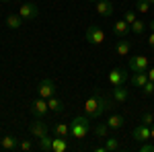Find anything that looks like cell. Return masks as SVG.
I'll use <instances>...</instances> for the list:
<instances>
[{"instance_id": "39", "label": "cell", "mask_w": 154, "mask_h": 152, "mask_svg": "<svg viewBox=\"0 0 154 152\" xmlns=\"http://www.w3.org/2000/svg\"><path fill=\"white\" fill-rule=\"evenodd\" d=\"M148 2H150V4H154V0H148Z\"/></svg>"}, {"instance_id": "37", "label": "cell", "mask_w": 154, "mask_h": 152, "mask_svg": "<svg viewBox=\"0 0 154 152\" xmlns=\"http://www.w3.org/2000/svg\"><path fill=\"white\" fill-rule=\"evenodd\" d=\"M0 2H11V0H0Z\"/></svg>"}, {"instance_id": "11", "label": "cell", "mask_w": 154, "mask_h": 152, "mask_svg": "<svg viewBox=\"0 0 154 152\" xmlns=\"http://www.w3.org/2000/svg\"><path fill=\"white\" fill-rule=\"evenodd\" d=\"M130 23H128V21H123V19H119L117 23L113 25V33H115V37H117V39H123V37H128L130 35Z\"/></svg>"}, {"instance_id": "22", "label": "cell", "mask_w": 154, "mask_h": 152, "mask_svg": "<svg viewBox=\"0 0 154 152\" xmlns=\"http://www.w3.org/2000/svg\"><path fill=\"white\" fill-rule=\"evenodd\" d=\"M54 136L68 138V136H70V126H66V123H56V126H54Z\"/></svg>"}, {"instance_id": "1", "label": "cell", "mask_w": 154, "mask_h": 152, "mask_svg": "<svg viewBox=\"0 0 154 152\" xmlns=\"http://www.w3.org/2000/svg\"><path fill=\"white\" fill-rule=\"evenodd\" d=\"M111 109V101L101 97V95H95V97H88L86 103H84V115H88L91 119H99L105 111Z\"/></svg>"}, {"instance_id": "28", "label": "cell", "mask_w": 154, "mask_h": 152, "mask_svg": "<svg viewBox=\"0 0 154 152\" xmlns=\"http://www.w3.org/2000/svg\"><path fill=\"white\" fill-rule=\"evenodd\" d=\"M140 121H142L144 126H152V123H154V115H152V113H148V111H146V113L142 115V119H140Z\"/></svg>"}, {"instance_id": "29", "label": "cell", "mask_w": 154, "mask_h": 152, "mask_svg": "<svg viewBox=\"0 0 154 152\" xmlns=\"http://www.w3.org/2000/svg\"><path fill=\"white\" fill-rule=\"evenodd\" d=\"M142 93H144V95H154V82H152V80H148V82L142 86Z\"/></svg>"}, {"instance_id": "18", "label": "cell", "mask_w": 154, "mask_h": 152, "mask_svg": "<svg viewBox=\"0 0 154 152\" xmlns=\"http://www.w3.org/2000/svg\"><path fill=\"white\" fill-rule=\"evenodd\" d=\"M125 99H128V88H123V84L113 86V101L115 103H123Z\"/></svg>"}, {"instance_id": "17", "label": "cell", "mask_w": 154, "mask_h": 152, "mask_svg": "<svg viewBox=\"0 0 154 152\" xmlns=\"http://www.w3.org/2000/svg\"><path fill=\"white\" fill-rule=\"evenodd\" d=\"M146 82H148V72H134V76H131V84L134 86L142 88Z\"/></svg>"}, {"instance_id": "27", "label": "cell", "mask_w": 154, "mask_h": 152, "mask_svg": "<svg viewBox=\"0 0 154 152\" xmlns=\"http://www.w3.org/2000/svg\"><path fill=\"white\" fill-rule=\"evenodd\" d=\"M150 11V2L148 0H138V12H148Z\"/></svg>"}, {"instance_id": "12", "label": "cell", "mask_w": 154, "mask_h": 152, "mask_svg": "<svg viewBox=\"0 0 154 152\" xmlns=\"http://www.w3.org/2000/svg\"><path fill=\"white\" fill-rule=\"evenodd\" d=\"M95 8L101 17H111L113 14V2L111 0H99V2H95Z\"/></svg>"}, {"instance_id": "8", "label": "cell", "mask_w": 154, "mask_h": 152, "mask_svg": "<svg viewBox=\"0 0 154 152\" xmlns=\"http://www.w3.org/2000/svg\"><path fill=\"white\" fill-rule=\"evenodd\" d=\"M130 68L131 72H148V58L146 56H131Z\"/></svg>"}, {"instance_id": "16", "label": "cell", "mask_w": 154, "mask_h": 152, "mask_svg": "<svg viewBox=\"0 0 154 152\" xmlns=\"http://www.w3.org/2000/svg\"><path fill=\"white\" fill-rule=\"evenodd\" d=\"M123 123H125V119H123V115H119V113H113V115L107 119V126L111 129H121Z\"/></svg>"}, {"instance_id": "4", "label": "cell", "mask_w": 154, "mask_h": 152, "mask_svg": "<svg viewBox=\"0 0 154 152\" xmlns=\"http://www.w3.org/2000/svg\"><path fill=\"white\" fill-rule=\"evenodd\" d=\"M48 111H49L48 99H41V97H37L35 101L31 103V113H33V117H35V119H45Z\"/></svg>"}, {"instance_id": "10", "label": "cell", "mask_w": 154, "mask_h": 152, "mask_svg": "<svg viewBox=\"0 0 154 152\" xmlns=\"http://www.w3.org/2000/svg\"><path fill=\"white\" fill-rule=\"evenodd\" d=\"M131 136H134V140H138V142H148L150 140V126H144V123L136 126L134 132H131Z\"/></svg>"}, {"instance_id": "7", "label": "cell", "mask_w": 154, "mask_h": 152, "mask_svg": "<svg viewBox=\"0 0 154 152\" xmlns=\"http://www.w3.org/2000/svg\"><path fill=\"white\" fill-rule=\"evenodd\" d=\"M19 14L23 17L25 21H33V19H37V14H39V11H37V6L33 4V2H21V8H19Z\"/></svg>"}, {"instance_id": "38", "label": "cell", "mask_w": 154, "mask_h": 152, "mask_svg": "<svg viewBox=\"0 0 154 152\" xmlns=\"http://www.w3.org/2000/svg\"><path fill=\"white\" fill-rule=\"evenodd\" d=\"M88 2H99V0H88Z\"/></svg>"}, {"instance_id": "23", "label": "cell", "mask_w": 154, "mask_h": 152, "mask_svg": "<svg viewBox=\"0 0 154 152\" xmlns=\"http://www.w3.org/2000/svg\"><path fill=\"white\" fill-rule=\"evenodd\" d=\"M105 148H107V152H117L119 148H121V144H119L117 138H111V136H107V138H105Z\"/></svg>"}, {"instance_id": "30", "label": "cell", "mask_w": 154, "mask_h": 152, "mask_svg": "<svg viewBox=\"0 0 154 152\" xmlns=\"http://www.w3.org/2000/svg\"><path fill=\"white\" fill-rule=\"evenodd\" d=\"M136 19H138V14H136V12L134 11H125V14H123V21H128V23H134V21H136Z\"/></svg>"}, {"instance_id": "35", "label": "cell", "mask_w": 154, "mask_h": 152, "mask_svg": "<svg viewBox=\"0 0 154 152\" xmlns=\"http://www.w3.org/2000/svg\"><path fill=\"white\" fill-rule=\"evenodd\" d=\"M150 140H154V123L150 126Z\"/></svg>"}, {"instance_id": "31", "label": "cell", "mask_w": 154, "mask_h": 152, "mask_svg": "<svg viewBox=\"0 0 154 152\" xmlns=\"http://www.w3.org/2000/svg\"><path fill=\"white\" fill-rule=\"evenodd\" d=\"M140 152H154V144H146V142H142Z\"/></svg>"}, {"instance_id": "36", "label": "cell", "mask_w": 154, "mask_h": 152, "mask_svg": "<svg viewBox=\"0 0 154 152\" xmlns=\"http://www.w3.org/2000/svg\"><path fill=\"white\" fill-rule=\"evenodd\" d=\"M148 27H150V31H154V21H150V23H148Z\"/></svg>"}, {"instance_id": "15", "label": "cell", "mask_w": 154, "mask_h": 152, "mask_svg": "<svg viewBox=\"0 0 154 152\" xmlns=\"http://www.w3.org/2000/svg\"><path fill=\"white\" fill-rule=\"evenodd\" d=\"M130 49H131V43L123 37V39H119L117 43H115V51H117V56H130Z\"/></svg>"}, {"instance_id": "19", "label": "cell", "mask_w": 154, "mask_h": 152, "mask_svg": "<svg viewBox=\"0 0 154 152\" xmlns=\"http://www.w3.org/2000/svg\"><path fill=\"white\" fill-rule=\"evenodd\" d=\"M93 132H95V136L99 138V140H105L107 136H109V132H111V128L107 126V121H105V123H97Z\"/></svg>"}, {"instance_id": "5", "label": "cell", "mask_w": 154, "mask_h": 152, "mask_svg": "<svg viewBox=\"0 0 154 152\" xmlns=\"http://www.w3.org/2000/svg\"><path fill=\"white\" fill-rule=\"evenodd\" d=\"M37 95H39L41 99L54 97V95H56V82L51 80V78H43V80L39 82V86H37Z\"/></svg>"}, {"instance_id": "6", "label": "cell", "mask_w": 154, "mask_h": 152, "mask_svg": "<svg viewBox=\"0 0 154 152\" xmlns=\"http://www.w3.org/2000/svg\"><path fill=\"white\" fill-rule=\"evenodd\" d=\"M107 80H109V84L111 86H119V84H123V82L128 80V72H125V68H113V70L109 72V76H107Z\"/></svg>"}, {"instance_id": "20", "label": "cell", "mask_w": 154, "mask_h": 152, "mask_svg": "<svg viewBox=\"0 0 154 152\" xmlns=\"http://www.w3.org/2000/svg\"><path fill=\"white\" fill-rule=\"evenodd\" d=\"M23 17H21V14H8V17H6V27H8V29H19V27H21V25H23Z\"/></svg>"}, {"instance_id": "26", "label": "cell", "mask_w": 154, "mask_h": 152, "mask_svg": "<svg viewBox=\"0 0 154 152\" xmlns=\"http://www.w3.org/2000/svg\"><path fill=\"white\" fill-rule=\"evenodd\" d=\"M33 148H35V146H33V142H31V140H21V142H19V150H21V152H31Z\"/></svg>"}, {"instance_id": "24", "label": "cell", "mask_w": 154, "mask_h": 152, "mask_svg": "<svg viewBox=\"0 0 154 152\" xmlns=\"http://www.w3.org/2000/svg\"><path fill=\"white\" fill-rule=\"evenodd\" d=\"M130 29H131V33H136V35H142L144 29H146V23H144V21H140V19H136V21L130 25Z\"/></svg>"}, {"instance_id": "9", "label": "cell", "mask_w": 154, "mask_h": 152, "mask_svg": "<svg viewBox=\"0 0 154 152\" xmlns=\"http://www.w3.org/2000/svg\"><path fill=\"white\" fill-rule=\"evenodd\" d=\"M29 132H31V136L33 138H43V136H48V126L43 123V119H35L33 123H31V128H29Z\"/></svg>"}, {"instance_id": "33", "label": "cell", "mask_w": 154, "mask_h": 152, "mask_svg": "<svg viewBox=\"0 0 154 152\" xmlns=\"http://www.w3.org/2000/svg\"><path fill=\"white\" fill-rule=\"evenodd\" d=\"M93 150H95V152H107V148H105V144H103V146H95Z\"/></svg>"}, {"instance_id": "32", "label": "cell", "mask_w": 154, "mask_h": 152, "mask_svg": "<svg viewBox=\"0 0 154 152\" xmlns=\"http://www.w3.org/2000/svg\"><path fill=\"white\" fill-rule=\"evenodd\" d=\"M148 45H150V47L154 49V31L150 33V37H148Z\"/></svg>"}, {"instance_id": "34", "label": "cell", "mask_w": 154, "mask_h": 152, "mask_svg": "<svg viewBox=\"0 0 154 152\" xmlns=\"http://www.w3.org/2000/svg\"><path fill=\"white\" fill-rule=\"evenodd\" d=\"M148 80L154 82V68H150V70H148Z\"/></svg>"}, {"instance_id": "21", "label": "cell", "mask_w": 154, "mask_h": 152, "mask_svg": "<svg viewBox=\"0 0 154 152\" xmlns=\"http://www.w3.org/2000/svg\"><path fill=\"white\" fill-rule=\"evenodd\" d=\"M48 107H49V111L60 113V111L64 109V103H62L60 99H56V95H54V97H49V99H48Z\"/></svg>"}, {"instance_id": "14", "label": "cell", "mask_w": 154, "mask_h": 152, "mask_svg": "<svg viewBox=\"0 0 154 152\" xmlns=\"http://www.w3.org/2000/svg\"><path fill=\"white\" fill-rule=\"evenodd\" d=\"M0 146H2L4 150H19V138H14V136H4V138L0 140Z\"/></svg>"}, {"instance_id": "40", "label": "cell", "mask_w": 154, "mask_h": 152, "mask_svg": "<svg viewBox=\"0 0 154 152\" xmlns=\"http://www.w3.org/2000/svg\"><path fill=\"white\" fill-rule=\"evenodd\" d=\"M14 2H23V0H14Z\"/></svg>"}, {"instance_id": "25", "label": "cell", "mask_w": 154, "mask_h": 152, "mask_svg": "<svg viewBox=\"0 0 154 152\" xmlns=\"http://www.w3.org/2000/svg\"><path fill=\"white\" fill-rule=\"evenodd\" d=\"M51 142H54V138H49V136L39 138V148H41L43 152H49V150H51Z\"/></svg>"}, {"instance_id": "3", "label": "cell", "mask_w": 154, "mask_h": 152, "mask_svg": "<svg viewBox=\"0 0 154 152\" xmlns=\"http://www.w3.org/2000/svg\"><path fill=\"white\" fill-rule=\"evenodd\" d=\"M86 41H88L91 45L103 43V41H105V31H103L99 25H88V29H86Z\"/></svg>"}, {"instance_id": "2", "label": "cell", "mask_w": 154, "mask_h": 152, "mask_svg": "<svg viewBox=\"0 0 154 152\" xmlns=\"http://www.w3.org/2000/svg\"><path fill=\"white\" fill-rule=\"evenodd\" d=\"M88 119H91L88 115H78L76 119H72V123H70L72 138H76V140H84V138L88 136V129H91Z\"/></svg>"}, {"instance_id": "13", "label": "cell", "mask_w": 154, "mask_h": 152, "mask_svg": "<svg viewBox=\"0 0 154 152\" xmlns=\"http://www.w3.org/2000/svg\"><path fill=\"white\" fill-rule=\"evenodd\" d=\"M51 150H54V152H66V150H68V138L54 136V142H51Z\"/></svg>"}]
</instances>
